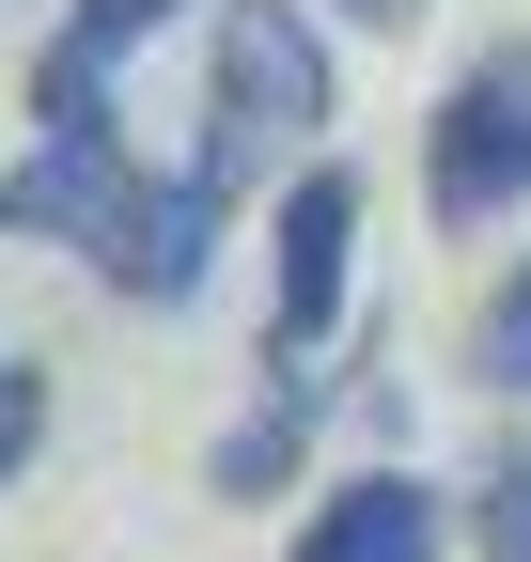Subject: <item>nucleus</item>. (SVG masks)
<instances>
[{
  "instance_id": "nucleus-1",
  "label": "nucleus",
  "mask_w": 531,
  "mask_h": 562,
  "mask_svg": "<svg viewBox=\"0 0 531 562\" xmlns=\"http://www.w3.org/2000/svg\"><path fill=\"white\" fill-rule=\"evenodd\" d=\"M0 235H79L110 297L172 313L204 281V250H219V188L204 172H142L110 140H47L32 172H0Z\"/></svg>"
},
{
  "instance_id": "nucleus-9",
  "label": "nucleus",
  "mask_w": 531,
  "mask_h": 562,
  "mask_svg": "<svg viewBox=\"0 0 531 562\" xmlns=\"http://www.w3.org/2000/svg\"><path fill=\"white\" fill-rule=\"evenodd\" d=\"M32 438H47V375H32V360H0V484L32 469Z\"/></svg>"
},
{
  "instance_id": "nucleus-10",
  "label": "nucleus",
  "mask_w": 531,
  "mask_h": 562,
  "mask_svg": "<svg viewBox=\"0 0 531 562\" xmlns=\"http://www.w3.org/2000/svg\"><path fill=\"white\" fill-rule=\"evenodd\" d=\"M485 562H531V453H500L485 484Z\"/></svg>"
},
{
  "instance_id": "nucleus-3",
  "label": "nucleus",
  "mask_w": 531,
  "mask_h": 562,
  "mask_svg": "<svg viewBox=\"0 0 531 562\" xmlns=\"http://www.w3.org/2000/svg\"><path fill=\"white\" fill-rule=\"evenodd\" d=\"M422 203L453 235H485L500 203H531V47H485L470 79L438 94V125H422Z\"/></svg>"
},
{
  "instance_id": "nucleus-11",
  "label": "nucleus",
  "mask_w": 531,
  "mask_h": 562,
  "mask_svg": "<svg viewBox=\"0 0 531 562\" xmlns=\"http://www.w3.org/2000/svg\"><path fill=\"white\" fill-rule=\"evenodd\" d=\"M344 16H360V32H407V16H422V0H344Z\"/></svg>"
},
{
  "instance_id": "nucleus-8",
  "label": "nucleus",
  "mask_w": 531,
  "mask_h": 562,
  "mask_svg": "<svg viewBox=\"0 0 531 562\" xmlns=\"http://www.w3.org/2000/svg\"><path fill=\"white\" fill-rule=\"evenodd\" d=\"M485 375H500V391H531V266L485 297Z\"/></svg>"
},
{
  "instance_id": "nucleus-6",
  "label": "nucleus",
  "mask_w": 531,
  "mask_h": 562,
  "mask_svg": "<svg viewBox=\"0 0 531 562\" xmlns=\"http://www.w3.org/2000/svg\"><path fill=\"white\" fill-rule=\"evenodd\" d=\"M297 438H313V375L282 360V391H266V406L235 422V438H219V501H266V484L297 469Z\"/></svg>"
},
{
  "instance_id": "nucleus-2",
  "label": "nucleus",
  "mask_w": 531,
  "mask_h": 562,
  "mask_svg": "<svg viewBox=\"0 0 531 562\" xmlns=\"http://www.w3.org/2000/svg\"><path fill=\"white\" fill-rule=\"evenodd\" d=\"M328 125V47L297 0H235L219 16V140H204V188L235 203L250 157H297V140Z\"/></svg>"
},
{
  "instance_id": "nucleus-4",
  "label": "nucleus",
  "mask_w": 531,
  "mask_h": 562,
  "mask_svg": "<svg viewBox=\"0 0 531 562\" xmlns=\"http://www.w3.org/2000/svg\"><path fill=\"white\" fill-rule=\"evenodd\" d=\"M344 250H360V188H344V172H297V188H282V360L328 344V313H344Z\"/></svg>"
},
{
  "instance_id": "nucleus-7",
  "label": "nucleus",
  "mask_w": 531,
  "mask_h": 562,
  "mask_svg": "<svg viewBox=\"0 0 531 562\" xmlns=\"http://www.w3.org/2000/svg\"><path fill=\"white\" fill-rule=\"evenodd\" d=\"M172 16H188V0H79V16H63V32H79L94 63H125V47H157Z\"/></svg>"
},
{
  "instance_id": "nucleus-5",
  "label": "nucleus",
  "mask_w": 531,
  "mask_h": 562,
  "mask_svg": "<svg viewBox=\"0 0 531 562\" xmlns=\"http://www.w3.org/2000/svg\"><path fill=\"white\" fill-rule=\"evenodd\" d=\"M297 562H438V501H422L407 469H360L344 501L297 531Z\"/></svg>"
}]
</instances>
